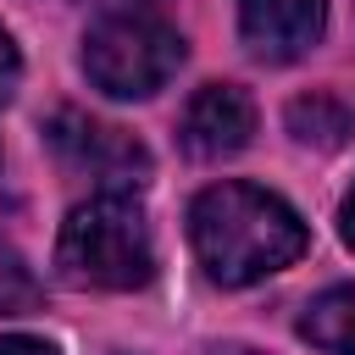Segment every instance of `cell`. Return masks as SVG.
<instances>
[{
  "label": "cell",
  "instance_id": "1",
  "mask_svg": "<svg viewBox=\"0 0 355 355\" xmlns=\"http://www.w3.org/2000/svg\"><path fill=\"white\" fill-rule=\"evenodd\" d=\"M189 244L211 283L244 288V283H261L305 255V222L272 189L211 183L189 205Z\"/></svg>",
  "mask_w": 355,
  "mask_h": 355
},
{
  "label": "cell",
  "instance_id": "2",
  "mask_svg": "<svg viewBox=\"0 0 355 355\" xmlns=\"http://www.w3.org/2000/svg\"><path fill=\"white\" fill-rule=\"evenodd\" d=\"M55 266L72 288H144L155 277V239L133 194H94L72 205L55 239Z\"/></svg>",
  "mask_w": 355,
  "mask_h": 355
},
{
  "label": "cell",
  "instance_id": "3",
  "mask_svg": "<svg viewBox=\"0 0 355 355\" xmlns=\"http://www.w3.org/2000/svg\"><path fill=\"white\" fill-rule=\"evenodd\" d=\"M183 67V33L150 11H105L83 33V72L111 100H150Z\"/></svg>",
  "mask_w": 355,
  "mask_h": 355
},
{
  "label": "cell",
  "instance_id": "4",
  "mask_svg": "<svg viewBox=\"0 0 355 355\" xmlns=\"http://www.w3.org/2000/svg\"><path fill=\"white\" fill-rule=\"evenodd\" d=\"M44 133H50L55 155H61L72 172L105 183V194H128V189H139V183L150 178V150H144L133 133L111 128V122H94V116H83V111H55Z\"/></svg>",
  "mask_w": 355,
  "mask_h": 355
},
{
  "label": "cell",
  "instance_id": "5",
  "mask_svg": "<svg viewBox=\"0 0 355 355\" xmlns=\"http://www.w3.org/2000/svg\"><path fill=\"white\" fill-rule=\"evenodd\" d=\"M255 133V100L239 89V83H200L178 116V139L189 155L200 161H222V155H239Z\"/></svg>",
  "mask_w": 355,
  "mask_h": 355
},
{
  "label": "cell",
  "instance_id": "6",
  "mask_svg": "<svg viewBox=\"0 0 355 355\" xmlns=\"http://www.w3.org/2000/svg\"><path fill=\"white\" fill-rule=\"evenodd\" d=\"M327 28V0H239V33L261 61H300Z\"/></svg>",
  "mask_w": 355,
  "mask_h": 355
},
{
  "label": "cell",
  "instance_id": "7",
  "mask_svg": "<svg viewBox=\"0 0 355 355\" xmlns=\"http://www.w3.org/2000/svg\"><path fill=\"white\" fill-rule=\"evenodd\" d=\"M300 333L333 355H355V288H327L305 305Z\"/></svg>",
  "mask_w": 355,
  "mask_h": 355
},
{
  "label": "cell",
  "instance_id": "8",
  "mask_svg": "<svg viewBox=\"0 0 355 355\" xmlns=\"http://www.w3.org/2000/svg\"><path fill=\"white\" fill-rule=\"evenodd\" d=\"M33 300H39V283H33L28 261H22L11 244H0V316H17V311H28Z\"/></svg>",
  "mask_w": 355,
  "mask_h": 355
},
{
  "label": "cell",
  "instance_id": "9",
  "mask_svg": "<svg viewBox=\"0 0 355 355\" xmlns=\"http://www.w3.org/2000/svg\"><path fill=\"white\" fill-rule=\"evenodd\" d=\"M17 78H22V55H17V44H11V33L0 28V105L17 94Z\"/></svg>",
  "mask_w": 355,
  "mask_h": 355
},
{
  "label": "cell",
  "instance_id": "10",
  "mask_svg": "<svg viewBox=\"0 0 355 355\" xmlns=\"http://www.w3.org/2000/svg\"><path fill=\"white\" fill-rule=\"evenodd\" d=\"M0 355H55L44 338H22V333H11V338H0Z\"/></svg>",
  "mask_w": 355,
  "mask_h": 355
},
{
  "label": "cell",
  "instance_id": "11",
  "mask_svg": "<svg viewBox=\"0 0 355 355\" xmlns=\"http://www.w3.org/2000/svg\"><path fill=\"white\" fill-rule=\"evenodd\" d=\"M338 227H344V244L355 250V189L344 194V205H338Z\"/></svg>",
  "mask_w": 355,
  "mask_h": 355
},
{
  "label": "cell",
  "instance_id": "12",
  "mask_svg": "<svg viewBox=\"0 0 355 355\" xmlns=\"http://www.w3.org/2000/svg\"><path fill=\"white\" fill-rule=\"evenodd\" d=\"M122 11H144V6H155V0H116Z\"/></svg>",
  "mask_w": 355,
  "mask_h": 355
}]
</instances>
